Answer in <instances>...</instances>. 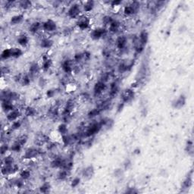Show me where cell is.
Returning a JSON list of instances; mask_svg holds the SVG:
<instances>
[{"label": "cell", "instance_id": "6da1fadb", "mask_svg": "<svg viewBox=\"0 0 194 194\" xmlns=\"http://www.w3.org/2000/svg\"><path fill=\"white\" fill-rule=\"evenodd\" d=\"M82 9H81V6L80 5L78 4V3H74L72 4L71 6L69 7L68 10V12H67V15L71 19H77V18H80V14H81Z\"/></svg>", "mask_w": 194, "mask_h": 194}, {"label": "cell", "instance_id": "7a4b0ae2", "mask_svg": "<svg viewBox=\"0 0 194 194\" xmlns=\"http://www.w3.org/2000/svg\"><path fill=\"white\" fill-rule=\"evenodd\" d=\"M108 31L109 30H107L105 27H96L95 29L92 30L90 34V38L93 40H99V39L103 38V37H106L107 35Z\"/></svg>", "mask_w": 194, "mask_h": 194}, {"label": "cell", "instance_id": "3957f363", "mask_svg": "<svg viewBox=\"0 0 194 194\" xmlns=\"http://www.w3.org/2000/svg\"><path fill=\"white\" fill-rule=\"evenodd\" d=\"M102 128V125L100 124V123H93L90 125V127H88L87 130H86L85 133H84V136L86 137H91L94 135L97 134L98 133H99L101 129Z\"/></svg>", "mask_w": 194, "mask_h": 194}, {"label": "cell", "instance_id": "277c9868", "mask_svg": "<svg viewBox=\"0 0 194 194\" xmlns=\"http://www.w3.org/2000/svg\"><path fill=\"white\" fill-rule=\"evenodd\" d=\"M2 96V100H9L13 102V101L18 100L20 98V94L18 92H15V91H11V90H6L2 91L1 93Z\"/></svg>", "mask_w": 194, "mask_h": 194}, {"label": "cell", "instance_id": "5b68a950", "mask_svg": "<svg viewBox=\"0 0 194 194\" xmlns=\"http://www.w3.org/2000/svg\"><path fill=\"white\" fill-rule=\"evenodd\" d=\"M18 171H19V167L15 164L12 165H2L1 168V174L4 175V176H9V175L15 174Z\"/></svg>", "mask_w": 194, "mask_h": 194}, {"label": "cell", "instance_id": "8992f818", "mask_svg": "<svg viewBox=\"0 0 194 194\" xmlns=\"http://www.w3.org/2000/svg\"><path fill=\"white\" fill-rule=\"evenodd\" d=\"M42 28L45 32L52 33L57 30V24L52 19H47L42 24Z\"/></svg>", "mask_w": 194, "mask_h": 194}, {"label": "cell", "instance_id": "52a82bcc", "mask_svg": "<svg viewBox=\"0 0 194 194\" xmlns=\"http://www.w3.org/2000/svg\"><path fill=\"white\" fill-rule=\"evenodd\" d=\"M186 102H187L186 97H185L183 94H181V95H180L177 99H175L173 101L172 103H171V106H172V107L174 108V109L179 110V109H182V108L186 105Z\"/></svg>", "mask_w": 194, "mask_h": 194}, {"label": "cell", "instance_id": "ba28073f", "mask_svg": "<svg viewBox=\"0 0 194 194\" xmlns=\"http://www.w3.org/2000/svg\"><path fill=\"white\" fill-rule=\"evenodd\" d=\"M139 4L137 2H133L131 4L128 5V6H124V14L127 16H131V15H134L137 12V10L139 8Z\"/></svg>", "mask_w": 194, "mask_h": 194}, {"label": "cell", "instance_id": "9c48e42d", "mask_svg": "<svg viewBox=\"0 0 194 194\" xmlns=\"http://www.w3.org/2000/svg\"><path fill=\"white\" fill-rule=\"evenodd\" d=\"M94 174H95V168H94L93 165H92L84 168L81 173L82 178L83 179L87 180V181L90 180L94 176Z\"/></svg>", "mask_w": 194, "mask_h": 194}, {"label": "cell", "instance_id": "30bf717a", "mask_svg": "<svg viewBox=\"0 0 194 194\" xmlns=\"http://www.w3.org/2000/svg\"><path fill=\"white\" fill-rule=\"evenodd\" d=\"M90 19L87 17L82 16L78 18V22H77V26L78 27L79 29L83 30H87L90 27Z\"/></svg>", "mask_w": 194, "mask_h": 194}, {"label": "cell", "instance_id": "8fae6325", "mask_svg": "<svg viewBox=\"0 0 194 194\" xmlns=\"http://www.w3.org/2000/svg\"><path fill=\"white\" fill-rule=\"evenodd\" d=\"M107 89V85L102 80H99L95 83L93 87V92L95 95H100Z\"/></svg>", "mask_w": 194, "mask_h": 194}, {"label": "cell", "instance_id": "7c38bea8", "mask_svg": "<svg viewBox=\"0 0 194 194\" xmlns=\"http://www.w3.org/2000/svg\"><path fill=\"white\" fill-rule=\"evenodd\" d=\"M39 155V151L38 149L36 148H28L25 150V153L23 155V159H33L37 158Z\"/></svg>", "mask_w": 194, "mask_h": 194}, {"label": "cell", "instance_id": "4fadbf2b", "mask_svg": "<svg viewBox=\"0 0 194 194\" xmlns=\"http://www.w3.org/2000/svg\"><path fill=\"white\" fill-rule=\"evenodd\" d=\"M20 115H21V112H20L19 109H15L14 110L10 111V112L7 113L6 120L9 121V122H13V121L18 120Z\"/></svg>", "mask_w": 194, "mask_h": 194}, {"label": "cell", "instance_id": "5bb4252c", "mask_svg": "<svg viewBox=\"0 0 194 194\" xmlns=\"http://www.w3.org/2000/svg\"><path fill=\"white\" fill-rule=\"evenodd\" d=\"M135 93L132 89H126L122 92V96H121L123 102L124 103H127V102H130V101H132L133 99Z\"/></svg>", "mask_w": 194, "mask_h": 194}, {"label": "cell", "instance_id": "9a60e30c", "mask_svg": "<svg viewBox=\"0 0 194 194\" xmlns=\"http://www.w3.org/2000/svg\"><path fill=\"white\" fill-rule=\"evenodd\" d=\"M127 43H128V39H127V37L125 36H119L116 39L115 46L117 49H119V50H122V49H124L126 47Z\"/></svg>", "mask_w": 194, "mask_h": 194}, {"label": "cell", "instance_id": "2e32d148", "mask_svg": "<svg viewBox=\"0 0 194 194\" xmlns=\"http://www.w3.org/2000/svg\"><path fill=\"white\" fill-rule=\"evenodd\" d=\"M1 106H2V111L6 113L10 112V111L14 110V109H15V106H14V104L12 103L11 101L6 100V99L2 100Z\"/></svg>", "mask_w": 194, "mask_h": 194}, {"label": "cell", "instance_id": "e0dca14e", "mask_svg": "<svg viewBox=\"0 0 194 194\" xmlns=\"http://www.w3.org/2000/svg\"><path fill=\"white\" fill-rule=\"evenodd\" d=\"M74 108H75V102L73 99H69V100L66 102V105H65L64 111H63L62 112L63 116L71 115L72 111L74 109Z\"/></svg>", "mask_w": 194, "mask_h": 194}, {"label": "cell", "instance_id": "ac0fdd59", "mask_svg": "<svg viewBox=\"0 0 194 194\" xmlns=\"http://www.w3.org/2000/svg\"><path fill=\"white\" fill-rule=\"evenodd\" d=\"M149 41V33L147 30H143L140 32L139 35V45L145 47Z\"/></svg>", "mask_w": 194, "mask_h": 194}, {"label": "cell", "instance_id": "d6986e66", "mask_svg": "<svg viewBox=\"0 0 194 194\" xmlns=\"http://www.w3.org/2000/svg\"><path fill=\"white\" fill-rule=\"evenodd\" d=\"M61 69L66 74H71L74 71V67L70 60H64L61 63Z\"/></svg>", "mask_w": 194, "mask_h": 194}, {"label": "cell", "instance_id": "ffe728a7", "mask_svg": "<svg viewBox=\"0 0 194 194\" xmlns=\"http://www.w3.org/2000/svg\"><path fill=\"white\" fill-rule=\"evenodd\" d=\"M65 162H66V161L64 160V159L61 157L55 158L52 162H51L50 166L52 168H63Z\"/></svg>", "mask_w": 194, "mask_h": 194}, {"label": "cell", "instance_id": "44dd1931", "mask_svg": "<svg viewBox=\"0 0 194 194\" xmlns=\"http://www.w3.org/2000/svg\"><path fill=\"white\" fill-rule=\"evenodd\" d=\"M29 42H30V38H29L27 34H20L18 36V39H17V43H18V45H20L22 47H25L28 45Z\"/></svg>", "mask_w": 194, "mask_h": 194}, {"label": "cell", "instance_id": "7402d4cb", "mask_svg": "<svg viewBox=\"0 0 194 194\" xmlns=\"http://www.w3.org/2000/svg\"><path fill=\"white\" fill-rule=\"evenodd\" d=\"M53 45H54V42H53L52 39L49 38H43L40 40V42H39V46L42 49H51Z\"/></svg>", "mask_w": 194, "mask_h": 194}, {"label": "cell", "instance_id": "603a6c76", "mask_svg": "<svg viewBox=\"0 0 194 194\" xmlns=\"http://www.w3.org/2000/svg\"><path fill=\"white\" fill-rule=\"evenodd\" d=\"M24 18H25V15L22 13L14 15V16L11 17V19H10V25H13V26L19 25V24L21 23Z\"/></svg>", "mask_w": 194, "mask_h": 194}, {"label": "cell", "instance_id": "cb8c5ba5", "mask_svg": "<svg viewBox=\"0 0 194 194\" xmlns=\"http://www.w3.org/2000/svg\"><path fill=\"white\" fill-rule=\"evenodd\" d=\"M120 28H121V23L118 20L114 19V20L109 25L108 30L112 34H116L119 31Z\"/></svg>", "mask_w": 194, "mask_h": 194}, {"label": "cell", "instance_id": "d4e9b609", "mask_svg": "<svg viewBox=\"0 0 194 194\" xmlns=\"http://www.w3.org/2000/svg\"><path fill=\"white\" fill-rule=\"evenodd\" d=\"M193 184V171L190 172L188 176L185 178L184 181H183L182 183V188L183 189H189Z\"/></svg>", "mask_w": 194, "mask_h": 194}, {"label": "cell", "instance_id": "484cf974", "mask_svg": "<svg viewBox=\"0 0 194 194\" xmlns=\"http://www.w3.org/2000/svg\"><path fill=\"white\" fill-rule=\"evenodd\" d=\"M41 70H42V68H41V66H39L38 63L34 62L30 65V68H29V72H30V74L32 76H37Z\"/></svg>", "mask_w": 194, "mask_h": 194}, {"label": "cell", "instance_id": "4316f807", "mask_svg": "<svg viewBox=\"0 0 194 194\" xmlns=\"http://www.w3.org/2000/svg\"><path fill=\"white\" fill-rule=\"evenodd\" d=\"M94 7H95V2L92 0H89V1L84 2L82 8H83V11L85 12H90L93 10Z\"/></svg>", "mask_w": 194, "mask_h": 194}, {"label": "cell", "instance_id": "83f0119b", "mask_svg": "<svg viewBox=\"0 0 194 194\" xmlns=\"http://www.w3.org/2000/svg\"><path fill=\"white\" fill-rule=\"evenodd\" d=\"M52 65V59L49 58H44L43 59V63L41 65V68H42V71H49L51 68Z\"/></svg>", "mask_w": 194, "mask_h": 194}, {"label": "cell", "instance_id": "f1b7e54d", "mask_svg": "<svg viewBox=\"0 0 194 194\" xmlns=\"http://www.w3.org/2000/svg\"><path fill=\"white\" fill-rule=\"evenodd\" d=\"M41 27H42V24L40 22L34 21L29 27V31H30V34H36L39 31Z\"/></svg>", "mask_w": 194, "mask_h": 194}, {"label": "cell", "instance_id": "f546056e", "mask_svg": "<svg viewBox=\"0 0 194 194\" xmlns=\"http://www.w3.org/2000/svg\"><path fill=\"white\" fill-rule=\"evenodd\" d=\"M68 175H69V171L64 169V168H61V170L58 171L56 176H57L58 180H59V181H64V180L68 178Z\"/></svg>", "mask_w": 194, "mask_h": 194}, {"label": "cell", "instance_id": "4dcf8cb0", "mask_svg": "<svg viewBox=\"0 0 194 194\" xmlns=\"http://www.w3.org/2000/svg\"><path fill=\"white\" fill-rule=\"evenodd\" d=\"M11 58H18L20 56H23L24 52L20 48L18 47H12L11 48Z\"/></svg>", "mask_w": 194, "mask_h": 194}, {"label": "cell", "instance_id": "1f68e13d", "mask_svg": "<svg viewBox=\"0 0 194 194\" xmlns=\"http://www.w3.org/2000/svg\"><path fill=\"white\" fill-rule=\"evenodd\" d=\"M51 189H52V186H51L50 183L45 182V183L40 185V187H39V190L41 193H48L50 192Z\"/></svg>", "mask_w": 194, "mask_h": 194}, {"label": "cell", "instance_id": "d6a6232c", "mask_svg": "<svg viewBox=\"0 0 194 194\" xmlns=\"http://www.w3.org/2000/svg\"><path fill=\"white\" fill-rule=\"evenodd\" d=\"M57 131H58V133L61 135V136L68 134V125H67V124L64 122L60 124L58 126Z\"/></svg>", "mask_w": 194, "mask_h": 194}, {"label": "cell", "instance_id": "836d02e7", "mask_svg": "<svg viewBox=\"0 0 194 194\" xmlns=\"http://www.w3.org/2000/svg\"><path fill=\"white\" fill-rule=\"evenodd\" d=\"M19 176L20 178H22L25 181H27L31 177V172L29 169H22L21 171H20Z\"/></svg>", "mask_w": 194, "mask_h": 194}, {"label": "cell", "instance_id": "e575fe53", "mask_svg": "<svg viewBox=\"0 0 194 194\" xmlns=\"http://www.w3.org/2000/svg\"><path fill=\"white\" fill-rule=\"evenodd\" d=\"M15 164V159L11 155L6 156L2 159V165H12Z\"/></svg>", "mask_w": 194, "mask_h": 194}, {"label": "cell", "instance_id": "d590c367", "mask_svg": "<svg viewBox=\"0 0 194 194\" xmlns=\"http://www.w3.org/2000/svg\"><path fill=\"white\" fill-rule=\"evenodd\" d=\"M32 2L29 0H23V1L19 2V6L24 10H28L32 7Z\"/></svg>", "mask_w": 194, "mask_h": 194}, {"label": "cell", "instance_id": "8d00e7d4", "mask_svg": "<svg viewBox=\"0 0 194 194\" xmlns=\"http://www.w3.org/2000/svg\"><path fill=\"white\" fill-rule=\"evenodd\" d=\"M118 92V83H117L116 82H113V83H111L110 85V92H109V95H110L111 97H113L117 95Z\"/></svg>", "mask_w": 194, "mask_h": 194}, {"label": "cell", "instance_id": "74e56055", "mask_svg": "<svg viewBox=\"0 0 194 194\" xmlns=\"http://www.w3.org/2000/svg\"><path fill=\"white\" fill-rule=\"evenodd\" d=\"M25 114L27 117H34L37 114V110L32 106H27V107L25 108Z\"/></svg>", "mask_w": 194, "mask_h": 194}, {"label": "cell", "instance_id": "f35d334b", "mask_svg": "<svg viewBox=\"0 0 194 194\" xmlns=\"http://www.w3.org/2000/svg\"><path fill=\"white\" fill-rule=\"evenodd\" d=\"M11 58V51L10 49H5L1 53V58L3 60H7Z\"/></svg>", "mask_w": 194, "mask_h": 194}, {"label": "cell", "instance_id": "ab89813d", "mask_svg": "<svg viewBox=\"0 0 194 194\" xmlns=\"http://www.w3.org/2000/svg\"><path fill=\"white\" fill-rule=\"evenodd\" d=\"M101 113V109H99V108H96V109H92L88 112L87 114V117L89 118H93L95 117H97V115H99V114Z\"/></svg>", "mask_w": 194, "mask_h": 194}, {"label": "cell", "instance_id": "60d3db41", "mask_svg": "<svg viewBox=\"0 0 194 194\" xmlns=\"http://www.w3.org/2000/svg\"><path fill=\"white\" fill-rule=\"evenodd\" d=\"M27 140H28V137H27V135L22 134V135H20V136L16 139L15 141H16L17 142H18L20 145H21L22 147H23V146H25V144L27 143Z\"/></svg>", "mask_w": 194, "mask_h": 194}, {"label": "cell", "instance_id": "b9f144b4", "mask_svg": "<svg viewBox=\"0 0 194 194\" xmlns=\"http://www.w3.org/2000/svg\"><path fill=\"white\" fill-rule=\"evenodd\" d=\"M22 146L20 145L18 142H17L16 141H15L13 142L12 145L10 147V150L11 151V152H19L21 151L22 149Z\"/></svg>", "mask_w": 194, "mask_h": 194}, {"label": "cell", "instance_id": "7bdbcfd3", "mask_svg": "<svg viewBox=\"0 0 194 194\" xmlns=\"http://www.w3.org/2000/svg\"><path fill=\"white\" fill-rule=\"evenodd\" d=\"M30 82H31V80H30V77L29 76L28 74L23 75V77H22V79H21V81H20L22 86H25V87H26V86L30 85Z\"/></svg>", "mask_w": 194, "mask_h": 194}, {"label": "cell", "instance_id": "ee69618b", "mask_svg": "<svg viewBox=\"0 0 194 194\" xmlns=\"http://www.w3.org/2000/svg\"><path fill=\"white\" fill-rule=\"evenodd\" d=\"M21 125H22L21 121H20V120H17V121L11 122V127H10V128H11V129L12 130H18L20 129Z\"/></svg>", "mask_w": 194, "mask_h": 194}, {"label": "cell", "instance_id": "f6af8a7d", "mask_svg": "<svg viewBox=\"0 0 194 194\" xmlns=\"http://www.w3.org/2000/svg\"><path fill=\"white\" fill-rule=\"evenodd\" d=\"M80 181H81V178H79V177H75L72 179L71 181V188H76L80 185Z\"/></svg>", "mask_w": 194, "mask_h": 194}, {"label": "cell", "instance_id": "bcb514c9", "mask_svg": "<svg viewBox=\"0 0 194 194\" xmlns=\"http://www.w3.org/2000/svg\"><path fill=\"white\" fill-rule=\"evenodd\" d=\"M61 141H62L63 144H64L65 147H67V146L69 145V144L71 143V142L72 140L71 137L70 136H68V134L62 135V136H61Z\"/></svg>", "mask_w": 194, "mask_h": 194}, {"label": "cell", "instance_id": "7dc6e473", "mask_svg": "<svg viewBox=\"0 0 194 194\" xmlns=\"http://www.w3.org/2000/svg\"><path fill=\"white\" fill-rule=\"evenodd\" d=\"M9 150H10V147L7 143L2 144V145L1 146V147H0V152H1V155L2 156L4 155H6V154L7 153V152Z\"/></svg>", "mask_w": 194, "mask_h": 194}, {"label": "cell", "instance_id": "c3c4849f", "mask_svg": "<svg viewBox=\"0 0 194 194\" xmlns=\"http://www.w3.org/2000/svg\"><path fill=\"white\" fill-rule=\"evenodd\" d=\"M113 20H114V19L111 16H109V15H106V16L102 18V23L105 25H107V26H109V25H110Z\"/></svg>", "mask_w": 194, "mask_h": 194}, {"label": "cell", "instance_id": "681fc988", "mask_svg": "<svg viewBox=\"0 0 194 194\" xmlns=\"http://www.w3.org/2000/svg\"><path fill=\"white\" fill-rule=\"evenodd\" d=\"M186 152H193V143L192 140H188L186 144V149H185Z\"/></svg>", "mask_w": 194, "mask_h": 194}, {"label": "cell", "instance_id": "f907efd6", "mask_svg": "<svg viewBox=\"0 0 194 194\" xmlns=\"http://www.w3.org/2000/svg\"><path fill=\"white\" fill-rule=\"evenodd\" d=\"M15 185L18 188H22L25 185V180H23L22 178H19V179H17L16 181H15Z\"/></svg>", "mask_w": 194, "mask_h": 194}, {"label": "cell", "instance_id": "816d5d0a", "mask_svg": "<svg viewBox=\"0 0 194 194\" xmlns=\"http://www.w3.org/2000/svg\"><path fill=\"white\" fill-rule=\"evenodd\" d=\"M83 58H84L83 53L81 52H78L74 56V60L75 61H77V62H79V61H81Z\"/></svg>", "mask_w": 194, "mask_h": 194}, {"label": "cell", "instance_id": "f5cc1de1", "mask_svg": "<svg viewBox=\"0 0 194 194\" xmlns=\"http://www.w3.org/2000/svg\"><path fill=\"white\" fill-rule=\"evenodd\" d=\"M56 90H55V89H49V90H48L46 92V97H47L48 98L54 97L55 96H56Z\"/></svg>", "mask_w": 194, "mask_h": 194}, {"label": "cell", "instance_id": "db71d44e", "mask_svg": "<svg viewBox=\"0 0 194 194\" xmlns=\"http://www.w3.org/2000/svg\"><path fill=\"white\" fill-rule=\"evenodd\" d=\"M38 84L40 87H45L46 86V84H47V80H46V78L41 77L38 80Z\"/></svg>", "mask_w": 194, "mask_h": 194}, {"label": "cell", "instance_id": "11a10c76", "mask_svg": "<svg viewBox=\"0 0 194 194\" xmlns=\"http://www.w3.org/2000/svg\"><path fill=\"white\" fill-rule=\"evenodd\" d=\"M127 70H128V66H127V65L125 64L122 63V64H121L119 65V71H120L124 72V71H126Z\"/></svg>", "mask_w": 194, "mask_h": 194}, {"label": "cell", "instance_id": "9f6ffc18", "mask_svg": "<svg viewBox=\"0 0 194 194\" xmlns=\"http://www.w3.org/2000/svg\"><path fill=\"white\" fill-rule=\"evenodd\" d=\"M121 4V1H112L111 2V6H112V7L119 6Z\"/></svg>", "mask_w": 194, "mask_h": 194}, {"label": "cell", "instance_id": "6f0895ef", "mask_svg": "<svg viewBox=\"0 0 194 194\" xmlns=\"http://www.w3.org/2000/svg\"><path fill=\"white\" fill-rule=\"evenodd\" d=\"M10 72V69L8 68V67H2V74H8Z\"/></svg>", "mask_w": 194, "mask_h": 194}]
</instances>
